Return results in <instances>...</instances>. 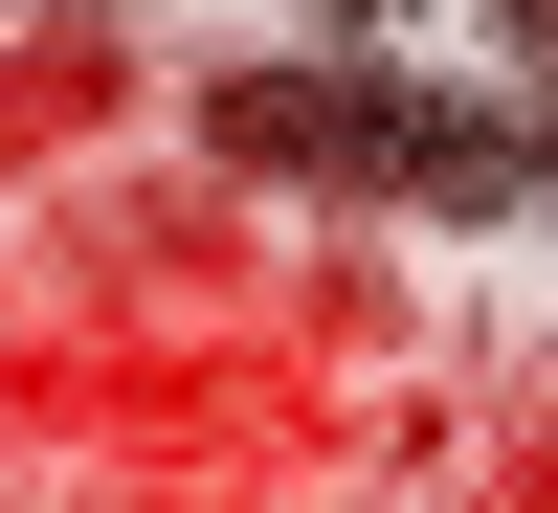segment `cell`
I'll return each instance as SVG.
<instances>
[{"label": "cell", "instance_id": "1", "mask_svg": "<svg viewBox=\"0 0 558 513\" xmlns=\"http://www.w3.org/2000/svg\"><path fill=\"white\" fill-rule=\"evenodd\" d=\"M202 157L223 179H336V201H402V223H514L558 201V134L514 89H425V68H223L202 89Z\"/></svg>", "mask_w": 558, "mask_h": 513}, {"label": "cell", "instance_id": "2", "mask_svg": "<svg viewBox=\"0 0 558 513\" xmlns=\"http://www.w3.org/2000/svg\"><path fill=\"white\" fill-rule=\"evenodd\" d=\"M514 45H536V68H558V0H514Z\"/></svg>", "mask_w": 558, "mask_h": 513}, {"label": "cell", "instance_id": "3", "mask_svg": "<svg viewBox=\"0 0 558 513\" xmlns=\"http://www.w3.org/2000/svg\"><path fill=\"white\" fill-rule=\"evenodd\" d=\"M336 23H380V0H336Z\"/></svg>", "mask_w": 558, "mask_h": 513}]
</instances>
